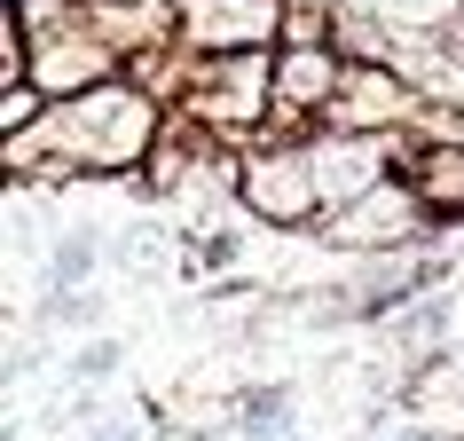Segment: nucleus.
I'll use <instances>...</instances> for the list:
<instances>
[{
	"mask_svg": "<svg viewBox=\"0 0 464 441\" xmlns=\"http://www.w3.org/2000/svg\"><path fill=\"white\" fill-rule=\"evenodd\" d=\"M284 410H292V394H276V387H268V394H252V402H245V417H237V426L268 441V434H284V426H292Z\"/></svg>",
	"mask_w": 464,
	"mask_h": 441,
	"instance_id": "f257e3e1",
	"label": "nucleus"
},
{
	"mask_svg": "<svg viewBox=\"0 0 464 441\" xmlns=\"http://www.w3.org/2000/svg\"><path fill=\"white\" fill-rule=\"evenodd\" d=\"M48 316H55V323H79V316H95V299H87V292H63Z\"/></svg>",
	"mask_w": 464,
	"mask_h": 441,
	"instance_id": "20e7f679",
	"label": "nucleus"
},
{
	"mask_svg": "<svg viewBox=\"0 0 464 441\" xmlns=\"http://www.w3.org/2000/svg\"><path fill=\"white\" fill-rule=\"evenodd\" d=\"M410 441H425V434H410Z\"/></svg>",
	"mask_w": 464,
	"mask_h": 441,
	"instance_id": "423d86ee",
	"label": "nucleus"
},
{
	"mask_svg": "<svg viewBox=\"0 0 464 441\" xmlns=\"http://www.w3.org/2000/svg\"><path fill=\"white\" fill-rule=\"evenodd\" d=\"M111 441H126V434H111Z\"/></svg>",
	"mask_w": 464,
	"mask_h": 441,
	"instance_id": "39448f33",
	"label": "nucleus"
},
{
	"mask_svg": "<svg viewBox=\"0 0 464 441\" xmlns=\"http://www.w3.org/2000/svg\"><path fill=\"white\" fill-rule=\"evenodd\" d=\"M79 378H111V370H119V347H111V339H95V347H87V355H79Z\"/></svg>",
	"mask_w": 464,
	"mask_h": 441,
	"instance_id": "f03ea898",
	"label": "nucleus"
},
{
	"mask_svg": "<svg viewBox=\"0 0 464 441\" xmlns=\"http://www.w3.org/2000/svg\"><path fill=\"white\" fill-rule=\"evenodd\" d=\"M87 260H95V245H87V237H72V245L55 252V276H63V284H79V276H87Z\"/></svg>",
	"mask_w": 464,
	"mask_h": 441,
	"instance_id": "7ed1b4c3",
	"label": "nucleus"
}]
</instances>
